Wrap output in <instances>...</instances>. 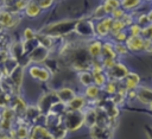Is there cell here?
<instances>
[{
	"mask_svg": "<svg viewBox=\"0 0 152 139\" xmlns=\"http://www.w3.org/2000/svg\"><path fill=\"white\" fill-rule=\"evenodd\" d=\"M116 53L114 51V46L110 43H104L102 44V51H101V61L104 59H114L115 61Z\"/></svg>",
	"mask_w": 152,
	"mask_h": 139,
	"instance_id": "cell-22",
	"label": "cell"
},
{
	"mask_svg": "<svg viewBox=\"0 0 152 139\" xmlns=\"http://www.w3.org/2000/svg\"><path fill=\"white\" fill-rule=\"evenodd\" d=\"M25 119H27L28 121H36L38 118L43 116L39 108L37 106H27L26 112H25Z\"/></svg>",
	"mask_w": 152,
	"mask_h": 139,
	"instance_id": "cell-25",
	"label": "cell"
},
{
	"mask_svg": "<svg viewBox=\"0 0 152 139\" xmlns=\"http://www.w3.org/2000/svg\"><path fill=\"white\" fill-rule=\"evenodd\" d=\"M76 24H77V19H64L44 26L39 32L51 38H59L74 32Z\"/></svg>",
	"mask_w": 152,
	"mask_h": 139,
	"instance_id": "cell-2",
	"label": "cell"
},
{
	"mask_svg": "<svg viewBox=\"0 0 152 139\" xmlns=\"http://www.w3.org/2000/svg\"><path fill=\"white\" fill-rule=\"evenodd\" d=\"M125 13H126V12H125L121 7H118V8H115V10H114L109 15H110L113 19H115V20H116V19H121V18L124 17V14H125Z\"/></svg>",
	"mask_w": 152,
	"mask_h": 139,
	"instance_id": "cell-41",
	"label": "cell"
},
{
	"mask_svg": "<svg viewBox=\"0 0 152 139\" xmlns=\"http://www.w3.org/2000/svg\"><path fill=\"white\" fill-rule=\"evenodd\" d=\"M4 135H5V132H4V131H2L1 128H0V139H1V138H2Z\"/></svg>",
	"mask_w": 152,
	"mask_h": 139,
	"instance_id": "cell-49",
	"label": "cell"
},
{
	"mask_svg": "<svg viewBox=\"0 0 152 139\" xmlns=\"http://www.w3.org/2000/svg\"><path fill=\"white\" fill-rule=\"evenodd\" d=\"M103 7H104V11L107 12V14L109 15L115 8L120 7V0H104Z\"/></svg>",
	"mask_w": 152,
	"mask_h": 139,
	"instance_id": "cell-30",
	"label": "cell"
},
{
	"mask_svg": "<svg viewBox=\"0 0 152 139\" xmlns=\"http://www.w3.org/2000/svg\"><path fill=\"white\" fill-rule=\"evenodd\" d=\"M141 26H139L137 23H133L131 26H129V36H140L141 33Z\"/></svg>",
	"mask_w": 152,
	"mask_h": 139,
	"instance_id": "cell-40",
	"label": "cell"
},
{
	"mask_svg": "<svg viewBox=\"0 0 152 139\" xmlns=\"http://www.w3.org/2000/svg\"><path fill=\"white\" fill-rule=\"evenodd\" d=\"M19 18L11 13V12H7L5 10H1L0 11V24L4 26V29H12V27H15L18 24H19Z\"/></svg>",
	"mask_w": 152,
	"mask_h": 139,
	"instance_id": "cell-10",
	"label": "cell"
},
{
	"mask_svg": "<svg viewBox=\"0 0 152 139\" xmlns=\"http://www.w3.org/2000/svg\"><path fill=\"white\" fill-rule=\"evenodd\" d=\"M150 107H151V112H152V103H151V105H150Z\"/></svg>",
	"mask_w": 152,
	"mask_h": 139,
	"instance_id": "cell-50",
	"label": "cell"
},
{
	"mask_svg": "<svg viewBox=\"0 0 152 139\" xmlns=\"http://www.w3.org/2000/svg\"><path fill=\"white\" fill-rule=\"evenodd\" d=\"M61 61L65 62L72 69L80 71H89L91 70L93 58L90 57L87 46L76 44V43H66L61 48Z\"/></svg>",
	"mask_w": 152,
	"mask_h": 139,
	"instance_id": "cell-1",
	"label": "cell"
},
{
	"mask_svg": "<svg viewBox=\"0 0 152 139\" xmlns=\"http://www.w3.org/2000/svg\"><path fill=\"white\" fill-rule=\"evenodd\" d=\"M87 50L90 55V57L94 59H97L99 57H101V51H102V43L100 40H93L88 46Z\"/></svg>",
	"mask_w": 152,
	"mask_h": 139,
	"instance_id": "cell-21",
	"label": "cell"
},
{
	"mask_svg": "<svg viewBox=\"0 0 152 139\" xmlns=\"http://www.w3.org/2000/svg\"><path fill=\"white\" fill-rule=\"evenodd\" d=\"M113 129L108 126L95 125L90 128V135L93 139H110Z\"/></svg>",
	"mask_w": 152,
	"mask_h": 139,
	"instance_id": "cell-14",
	"label": "cell"
},
{
	"mask_svg": "<svg viewBox=\"0 0 152 139\" xmlns=\"http://www.w3.org/2000/svg\"><path fill=\"white\" fill-rule=\"evenodd\" d=\"M13 132H14V138H18V139H27L28 138L30 129L26 126L20 125L15 131L13 129Z\"/></svg>",
	"mask_w": 152,
	"mask_h": 139,
	"instance_id": "cell-33",
	"label": "cell"
},
{
	"mask_svg": "<svg viewBox=\"0 0 152 139\" xmlns=\"http://www.w3.org/2000/svg\"><path fill=\"white\" fill-rule=\"evenodd\" d=\"M147 1H152V0H147Z\"/></svg>",
	"mask_w": 152,
	"mask_h": 139,
	"instance_id": "cell-51",
	"label": "cell"
},
{
	"mask_svg": "<svg viewBox=\"0 0 152 139\" xmlns=\"http://www.w3.org/2000/svg\"><path fill=\"white\" fill-rule=\"evenodd\" d=\"M107 15H108V14H107V12L104 11L103 5H100V6H97V7L94 10V12H93V14H91V18H93V19L102 20V19L106 18Z\"/></svg>",
	"mask_w": 152,
	"mask_h": 139,
	"instance_id": "cell-35",
	"label": "cell"
},
{
	"mask_svg": "<svg viewBox=\"0 0 152 139\" xmlns=\"http://www.w3.org/2000/svg\"><path fill=\"white\" fill-rule=\"evenodd\" d=\"M144 51L152 53V39H144Z\"/></svg>",
	"mask_w": 152,
	"mask_h": 139,
	"instance_id": "cell-45",
	"label": "cell"
},
{
	"mask_svg": "<svg viewBox=\"0 0 152 139\" xmlns=\"http://www.w3.org/2000/svg\"><path fill=\"white\" fill-rule=\"evenodd\" d=\"M10 101H11V96L8 93H6L1 86V82H0V107L1 108H6L10 106Z\"/></svg>",
	"mask_w": 152,
	"mask_h": 139,
	"instance_id": "cell-32",
	"label": "cell"
},
{
	"mask_svg": "<svg viewBox=\"0 0 152 139\" xmlns=\"http://www.w3.org/2000/svg\"><path fill=\"white\" fill-rule=\"evenodd\" d=\"M58 102H59V99H58L56 91H49L40 96L37 107L39 108L42 115H48L51 112V109L53 108V106L57 105Z\"/></svg>",
	"mask_w": 152,
	"mask_h": 139,
	"instance_id": "cell-4",
	"label": "cell"
},
{
	"mask_svg": "<svg viewBox=\"0 0 152 139\" xmlns=\"http://www.w3.org/2000/svg\"><path fill=\"white\" fill-rule=\"evenodd\" d=\"M99 94H100V87L95 84H90L86 88V97L90 100H96L99 97Z\"/></svg>",
	"mask_w": 152,
	"mask_h": 139,
	"instance_id": "cell-28",
	"label": "cell"
},
{
	"mask_svg": "<svg viewBox=\"0 0 152 139\" xmlns=\"http://www.w3.org/2000/svg\"><path fill=\"white\" fill-rule=\"evenodd\" d=\"M141 2V0H120V7L124 11H129L132 8H135L137 6H139Z\"/></svg>",
	"mask_w": 152,
	"mask_h": 139,
	"instance_id": "cell-31",
	"label": "cell"
},
{
	"mask_svg": "<svg viewBox=\"0 0 152 139\" xmlns=\"http://www.w3.org/2000/svg\"><path fill=\"white\" fill-rule=\"evenodd\" d=\"M137 91V99L144 103V105H151L152 103V89L146 87H139L135 89Z\"/></svg>",
	"mask_w": 152,
	"mask_h": 139,
	"instance_id": "cell-17",
	"label": "cell"
},
{
	"mask_svg": "<svg viewBox=\"0 0 152 139\" xmlns=\"http://www.w3.org/2000/svg\"><path fill=\"white\" fill-rule=\"evenodd\" d=\"M83 114H84V125H87L89 128H91L93 126L96 125L97 115H96V109H95V108L88 109V110L84 112Z\"/></svg>",
	"mask_w": 152,
	"mask_h": 139,
	"instance_id": "cell-24",
	"label": "cell"
},
{
	"mask_svg": "<svg viewBox=\"0 0 152 139\" xmlns=\"http://www.w3.org/2000/svg\"><path fill=\"white\" fill-rule=\"evenodd\" d=\"M140 36H141L144 39H152V24H148L147 26L142 27Z\"/></svg>",
	"mask_w": 152,
	"mask_h": 139,
	"instance_id": "cell-38",
	"label": "cell"
},
{
	"mask_svg": "<svg viewBox=\"0 0 152 139\" xmlns=\"http://www.w3.org/2000/svg\"><path fill=\"white\" fill-rule=\"evenodd\" d=\"M27 139H55V138L46 127L36 125L30 129Z\"/></svg>",
	"mask_w": 152,
	"mask_h": 139,
	"instance_id": "cell-12",
	"label": "cell"
},
{
	"mask_svg": "<svg viewBox=\"0 0 152 139\" xmlns=\"http://www.w3.org/2000/svg\"><path fill=\"white\" fill-rule=\"evenodd\" d=\"M56 94H57V96H58V99H59V102L64 103L65 106L75 97L74 90H72L71 88H68V87H64V88L58 89V90L56 91Z\"/></svg>",
	"mask_w": 152,
	"mask_h": 139,
	"instance_id": "cell-18",
	"label": "cell"
},
{
	"mask_svg": "<svg viewBox=\"0 0 152 139\" xmlns=\"http://www.w3.org/2000/svg\"><path fill=\"white\" fill-rule=\"evenodd\" d=\"M49 55H50V49H46V48H44V46H42V45H38L37 48H34V49L27 55V57H28L30 62L43 63V62H45V61L48 59Z\"/></svg>",
	"mask_w": 152,
	"mask_h": 139,
	"instance_id": "cell-8",
	"label": "cell"
},
{
	"mask_svg": "<svg viewBox=\"0 0 152 139\" xmlns=\"http://www.w3.org/2000/svg\"><path fill=\"white\" fill-rule=\"evenodd\" d=\"M78 80L80 82L88 87L90 84H94V81H93V75H91V71H80L78 72Z\"/></svg>",
	"mask_w": 152,
	"mask_h": 139,
	"instance_id": "cell-27",
	"label": "cell"
},
{
	"mask_svg": "<svg viewBox=\"0 0 152 139\" xmlns=\"http://www.w3.org/2000/svg\"><path fill=\"white\" fill-rule=\"evenodd\" d=\"M24 11H25V14H26L27 17L33 18V17H37V15L40 13L42 10H40L38 2H37L36 0H30L28 4H27V6L25 7Z\"/></svg>",
	"mask_w": 152,
	"mask_h": 139,
	"instance_id": "cell-23",
	"label": "cell"
},
{
	"mask_svg": "<svg viewBox=\"0 0 152 139\" xmlns=\"http://www.w3.org/2000/svg\"><path fill=\"white\" fill-rule=\"evenodd\" d=\"M36 32L30 29V27H26L23 32V37H24V42H27V40H32V39H36Z\"/></svg>",
	"mask_w": 152,
	"mask_h": 139,
	"instance_id": "cell-37",
	"label": "cell"
},
{
	"mask_svg": "<svg viewBox=\"0 0 152 139\" xmlns=\"http://www.w3.org/2000/svg\"><path fill=\"white\" fill-rule=\"evenodd\" d=\"M66 131H77L82 125H84V114L80 110H66L63 116V122Z\"/></svg>",
	"mask_w": 152,
	"mask_h": 139,
	"instance_id": "cell-3",
	"label": "cell"
},
{
	"mask_svg": "<svg viewBox=\"0 0 152 139\" xmlns=\"http://www.w3.org/2000/svg\"><path fill=\"white\" fill-rule=\"evenodd\" d=\"M8 107H11L13 109L15 116H19V118L25 115V112H26V108H27L25 101L19 95H13V97H11Z\"/></svg>",
	"mask_w": 152,
	"mask_h": 139,
	"instance_id": "cell-13",
	"label": "cell"
},
{
	"mask_svg": "<svg viewBox=\"0 0 152 139\" xmlns=\"http://www.w3.org/2000/svg\"><path fill=\"white\" fill-rule=\"evenodd\" d=\"M103 87H104V90H106L108 94H110V95H114V94L119 90V88H118V82H116V81H110V80H108Z\"/></svg>",
	"mask_w": 152,
	"mask_h": 139,
	"instance_id": "cell-36",
	"label": "cell"
},
{
	"mask_svg": "<svg viewBox=\"0 0 152 139\" xmlns=\"http://www.w3.org/2000/svg\"><path fill=\"white\" fill-rule=\"evenodd\" d=\"M137 20H138L137 24H138L139 26H141V27H145V26H147V25L150 24L148 20H147V15H146V14H141V15H139Z\"/></svg>",
	"mask_w": 152,
	"mask_h": 139,
	"instance_id": "cell-44",
	"label": "cell"
},
{
	"mask_svg": "<svg viewBox=\"0 0 152 139\" xmlns=\"http://www.w3.org/2000/svg\"><path fill=\"white\" fill-rule=\"evenodd\" d=\"M126 26H125V24L120 20V19H114V21H113V24H112V27H110V32L109 33H112L113 36H115L116 33H119V32H121V31H124V29H125Z\"/></svg>",
	"mask_w": 152,
	"mask_h": 139,
	"instance_id": "cell-34",
	"label": "cell"
},
{
	"mask_svg": "<svg viewBox=\"0 0 152 139\" xmlns=\"http://www.w3.org/2000/svg\"><path fill=\"white\" fill-rule=\"evenodd\" d=\"M4 77V74H2V64L0 63V80Z\"/></svg>",
	"mask_w": 152,
	"mask_h": 139,
	"instance_id": "cell-48",
	"label": "cell"
},
{
	"mask_svg": "<svg viewBox=\"0 0 152 139\" xmlns=\"http://www.w3.org/2000/svg\"><path fill=\"white\" fill-rule=\"evenodd\" d=\"M28 72L30 75L38 80V81H42V82H46L50 80L51 77V72L48 68H44V67H39V65H31L28 68Z\"/></svg>",
	"mask_w": 152,
	"mask_h": 139,
	"instance_id": "cell-9",
	"label": "cell"
},
{
	"mask_svg": "<svg viewBox=\"0 0 152 139\" xmlns=\"http://www.w3.org/2000/svg\"><path fill=\"white\" fill-rule=\"evenodd\" d=\"M106 70H107L106 76L110 81H116V82L124 80L129 72L126 65H124L122 63H118V62H115L110 68H108Z\"/></svg>",
	"mask_w": 152,
	"mask_h": 139,
	"instance_id": "cell-5",
	"label": "cell"
},
{
	"mask_svg": "<svg viewBox=\"0 0 152 139\" xmlns=\"http://www.w3.org/2000/svg\"><path fill=\"white\" fill-rule=\"evenodd\" d=\"M8 53H10V57L14 58L18 62L25 55V52H24V43L23 42H12L10 48H8Z\"/></svg>",
	"mask_w": 152,
	"mask_h": 139,
	"instance_id": "cell-16",
	"label": "cell"
},
{
	"mask_svg": "<svg viewBox=\"0 0 152 139\" xmlns=\"http://www.w3.org/2000/svg\"><path fill=\"white\" fill-rule=\"evenodd\" d=\"M125 45L131 51H144V38L141 36H128Z\"/></svg>",
	"mask_w": 152,
	"mask_h": 139,
	"instance_id": "cell-15",
	"label": "cell"
},
{
	"mask_svg": "<svg viewBox=\"0 0 152 139\" xmlns=\"http://www.w3.org/2000/svg\"><path fill=\"white\" fill-rule=\"evenodd\" d=\"M50 132H51V134L53 135L55 139H63V138H65L68 131H66V128L64 127V125L61 124V125H58L57 127H55L53 129H51Z\"/></svg>",
	"mask_w": 152,
	"mask_h": 139,
	"instance_id": "cell-29",
	"label": "cell"
},
{
	"mask_svg": "<svg viewBox=\"0 0 152 139\" xmlns=\"http://www.w3.org/2000/svg\"><path fill=\"white\" fill-rule=\"evenodd\" d=\"M36 39H37V42H38L39 45H42V46H44L46 49H50L52 46V38L49 37V36H45V34L38 32L36 34Z\"/></svg>",
	"mask_w": 152,
	"mask_h": 139,
	"instance_id": "cell-26",
	"label": "cell"
},
{
	"mask_svg": "<svg viewBox=\"0 0 152 139\" xmlns=\"http://www.w3.org/2000/svg\"><path fill=\"white\" fill-rule=\"evenodd\" d=\"M75 32L82 38H91L95 36V26L91 20L80 19L75 26Z\"/></svg>",
	"mask_w": 152,
	"mask_h": 139,
	"instance_id": "cell-6",
	"label": "cell"
},
{
	"mask_svg": "<svg viewBox=\"0 0 152 139\" xmlns=\"http://www.w3.org/2000/svg\"><path fill=\"white\" fill-rule=\"evenodd\" d=\"M84 106H86V97L80 96V95H75V97L66 105V110H80V112H82Z\"/></svg>",
	"mask_w": 152,
	"mask_h": 139,
	"instance_id": "cell-20",
	"label": "cell"
},
{
	"mask_svg": "<svg viewBox=\"0 0 152 139\" xmlns=\"http://www.w3.org/2000/svg\"><path fill=\"white\" fill-rule=\"evenodd\" d=\"M124 24H125V26H131L134 21H133V17H132V14H128V13H125L124 14V17L120 19Z\"/></svg>",
	"mask_w": 152,
	"mask_h": 139,
	"instance_id": "cell-43",
	"label": "cell"
},
{
	"mask_svg": "<svg viewBox=\"0 0 152 139\" xmlns=\"http://www.w3.org/2000/svg\"><path fill=\"white\" fill-rule=\"evenodd\" d=\"M127 33H126V31L124 30V31H121V32H119V33H116L115 36H114V39L116 40V43H125L126 42V39H127Z\"/></svg>",
	"mask_w": 152,
	"mask_h": 139,
	"instance_id": "cell-42",
	"label": "cell"
},
{
	"mask_svg": "<svg viewBox=\"0 0 152 139\" xmlns=\"http://www.w3.org/2000/svg\"><path fill=\"white\" fill-rule=\"evenodd\" d=\"M144 131H145L147 138L148 139H152V126H145L144 127Z\"/></svg>",
	"mask_w": 152,
	"mask_h": 139,
	"instance_id": "cell-46",
	"label": "cell"
},
{
	"mask_svg": "<svg viewBox=\"0 0 152 139\" xmlns=\"http://www.w3.org/2000/svg\"><path fill=\"white\" fill-rule=\"evenodd\" d=\"M125 80V89L126 90H134L138 88L140 82V77L135 72H128V75L124 78Z\"/></svg>",
	"mask_w": 152,
	"mask_h": 139,
	"instance_id": "cell-19",
	"label": "cell"
},
{
	"mask_svg": "<svg viewBox=\"0 0 152 139\" xmlns=\"http://www.w3.org/2000/svg\"><path fill=\"white\" fill-rule=\"evenodd\" d=\"M23 78H24V68L20 65H18L8 75V80H10L11 86H12V94L13 95H18L19 89L23 84Z\"/></svg>",
	"mask_w": 152,
	"mask_h": 139,
	"instance_id": "cell-7",
	"label": "cell"
},
{
	"mask_svg": "<svg viewBox=\"0 0 152 139\" xmlns=\"http://www.w3.org/2000/svg\"><path fill=\"white\" fill-rule=\"evenodd\" d=\"M114 19L110 15H107L106 18H103L102 20H100L96 26H95V34H97L99 37H106L109 34L110 32V27L113 24Z\"/></svg>",
	"mask_w": 152,
	"mask_h": 139,
	"instance_id": "cell-11",
	"label": "cell"
},
{
	"mask_svg": "<svg viewBox=\"0 0 152 139\" xmlns=\"http://www.w3.org/2000/svg\"><path fill=\"white\" fill-rule=\"evenodd\" d=\"M146 15H147V20H148V23L152 24V10H151L148 13H146Z\"/></svg>",
	"mask_w": 152,
	"mask_h": 139,
	"instance_id": "cell-47",
	"label": "cell"
},
{
	"mask_svg": "<svg viewBox=\"0 0 152 139\" xmlns=\"http://www.w3.org/2000/svg\"><path fill=\"white\" fill-rule=\"evenodd\" d=\"M114 46V51H115V53L116 55H125V53H127V48H126V45L124 44V43H116L115 45H113Z\"/></svg>",
	"mask_w": 152,
	"mask_h": 139,
	"instance_id": "cell-39",
	"label": "cell"
}]
</instances>
